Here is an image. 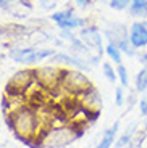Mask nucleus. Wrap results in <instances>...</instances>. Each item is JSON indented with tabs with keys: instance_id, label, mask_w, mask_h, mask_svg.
I'll return each mask as SVG.
<instances>
[{
	"instance_id": "obj_17",
	"label": "nucleus",
	"mask_w": 147,
	"mask_h": 148,
	"mask_svg": "<svg viewBox=\"0 0 147 148\" xmlns=\"http://www.w3.org/2000/svg\"><path fill=\"white\" fill-rule=\"evenodd\" d=\"M118 48L121 50V53H125L126 56H131V58L137 55V48L132 47V44H131L129 39H125V40L120 42V44H118Z\"/></svg>"
},
{
	"instance_id": "obj_18",
	"label": "nucleus",
	"mask_w": 147,
	"mask_h": 148,
	"mask_svg": "<svg viewBox=\"0 0 147 148\" xmlns=\"http://www.w3.org/2000/svg\"><path fill=\"white\" fill-rule=\"evenodd\" d=\"M116 74H118V79L121 82L123 87H128L129 85V76H128V69L125 68V64H118L116 66Z\"/></svg>"
},
{
	"instance_id": "obj_4",
	"label": "nucleus",
	"mask_w": 147,
	"mask_h": 148,
	"mask_svg": "<svg viewBox=\"0 0 147 148\" xmlns=\"http://www.w3.org/2000/svg\"><path fill=\"white\" fill-rule=\"evenodd\" d=\"M34 81H36V69H31V68L19 69L8 81L5 93L10 97H23L26 93V90L33 85Z\"/></svg>"
},
{
	"instance_id": "obj_27",
	"label": "nucleus",
	"mask_w": 147,
	"mask_h": 148,
	"mask_svg": "<svg viewBox=\"0 0 147 148\" xmlns=\"http://www.w3.org/2000/svg\"><path fill=\"white\" fill-rule=\"evenodd\" d=\"M89 3H91V0H76V5H79V7H86Z\"/></svg>"
},
{
	"instance_id": "obj_3",
	"label": "nucleus",
	"mask_w": 147,
	"mask_h": 148,
	"mask_svg": "<svg viewBox=\"0 0 147 148\" xmlns=\"http://www.w3.org/2000/svg\"><path fill=\"white\" fill-rule=\"evenodd\" d=\"M10 58L19 64H36L44 61L45 58L55 55V50L50 48H36V47H24V48H13L10 50Z\"/></svg>"
},
{
	"instance_id": "obj_29",
	"label": "nucleus",
	"mask_w": 147,
	"mask_h": 148,
	"mask_svg": "<svg viewBox=\"0 0 147 148\" xmlns=\"http://www.w3.org/2000/svg\"><path fill=\"white\" fill-rule=\"evenodd\" d=\"M142 21H144V23H146V26H147V19H142Z\"/></svg>"
},
{
	"instance_id": "obj_11",
	"label": "nucleus",
	"mask_w": 147,
	"mask_h": 148,
	"mask_svg": "<svg viewBox=\"0 0 147 148\" xmlns=\"http://www.w3.org/2000/svg\"><path fill=\"white\" fill-rule=\"evenodd\" d=\"M129 15L134 18L147 19V0H137V2H131L129 5Z\"/></svg>"
},
{
	"instance_id": "obj_20",
	"label": "nucleus",
	"mask_w": 147,
	"mask_h": 148,
	"mask_svg": "<svg viewBox=\"0 0 147 148\" xmlns=\"http://www.w3.org/2000/svg\"><path fill=\"white\" fill-rule=\"evenodd\" d=\"M132 0H110V7L113 8V10H126V8H129V5H131Z\"/></svg>"
},
{
	"instance_id": "obj_26",
	"label": "nucleus",
	"mask_w": 147,
	"mask_h": 148,
	"mask_svg": "<svg viewBox=\"0 0 147 148\" xmlns=\"http://www.w3.org/2000/svg\"><path fill=\"white\" fill-rule=\"evenodd\" d=\"M128 101H129V105H128V110H131V108H132V105L136 103V93H134V92H132L131 95L128 97Z\"/></svg>"
},
{
	"instance_id": "obj_16",
	"label": "nucleus",
	"mask_w": 147,
	"mask_h": 148,
	"mask_svg": "<svg viewBox=\"0 0 147 148\" xmlns=\"http://www.w3.org/2000/svg\"><path fill=\"white\" fill-rule=\"evenodd\" d=\"M105 53L110 56L112 61H115L116 64H121V50L118 48V45L108 42V45L105 47Z\"/></svg>"
},
{
	"instance_id": "obj_2",
	"label": "nucleus",
	"mask_w": 147,
	"mask_h": 148,
	"mask_svg": "<svg viewBox=\"0 0 147 148\" xmlns=\"http://www.w3.org/2000/svg\"><path fill=\"white\" fill-rule=\"evenodd\" d=\"M65 92H68L70 95L78 97L79 93H83L84 90H87L89 87H92L91 79L86 76L83 71L79 69H63V77H62V84Z\"/></svg>"
},
{
	"instance_id": "obj_31",
	"label": "nucleus",
	"mask_w": 147,
	"mask_h": 148,
	"mask_svg": "<svg viewBox=\"0 0 147 148\" xmlns=\"http://www.w3.org/2000/svg\"><path fill=\"white\" fill-rule=\"evenodd\" d=\"M0 58H2V56H0Z\"/></svg>"
},
{
	"instance_id": "obj_14",
	"label": "nucleus",
	"mask_w": 147,
	"mask_h": 148,
	"mask_svg": "<svg viewBox=\"0 0 147 148\" xmlns=\"http://www.w3.org/2000/svg\"><path fill=\"white\" fill-rule=\"evenodd\" d=\"M134 85H136V92L137 93H146L147 92V66H144L142 69L137 73Z\"/></svg>"
},
{
	"instance_id": "obj_10",
	"label": "nucleus",
	"mask_w": 147,
	"mask_h": 148,
	"mask_svg": "<svg viewBox=\"0 0 147 148\" xmlns=\"http://www.w3.org/2000/svg\"><path fill=\"white\" fill-rule=\"evenodd\" d=\"M103 34H105L107 40L110 42V44H115V45H118L121 40H125V39H129L128 27L123 23H110L103 29Z\"/></svg>"
},
{
	"instance_id": "obj_12",
	"label": "nucleus",
	"mask_w": 147,
	"mask_h": 148,
	"mask_svg": "<svg viewBox=\"0 0 147 148\" xmlns=\"http://www.w3.org/2000/svg\"><path fill=\"white\" fill-rule=\"evenodd\" d=\"M118 127H120V122L116 121L110 129H107L105 132H103L102 142H100L96 148H110L112 145H113V142H115V135H116V132H118Z\"/></svg>"
},
{
	"instance_id": "obj_21",
	"label": "nucleus",
	"mask_w": 147,
	"mask_h": 148,
	"mask_svg": "<svg viewBox=\"0 0 147 148\" xmlns=\"http://www.w3.org/2000/svg\"><path fill=\"white\" fill-rule=\"evenodd\" d=\"M123 103H125V87L120 85V87L115 89V105L116 106H123Z\"/></svg>"
},
{
	"instance_id": "obj_5",
	"label": "nucleus",
	"mask_w": 147,
	"mask_h": 148,
	"mask_svg": "<svg viewBox=\"0 0 147 148\" xmlns=\"http://www.w3.org/2000/svg\"><path fill=\"white\" fill-rule=\"evenodd\" d=\"M63 66L58 64H45V66H39L36 69V81L47 90H52L58 87L62 84L63 77Z\"/></svg>"
},
{
	"instance_id": "obj_8",
	"label": "nucleus",
	"mask_w": 147,
	"mask_h": 148,
	"mask_svg": "<svg viewBox=\"0 0 147 148\" xmlns=\"http://www.w3.org/2000/svg\"><path fill=\"white\" fill-rule=\"evenodd\" d=\"M78 100L83 105V108L89 111H100L102 110V97H100L99 90L96 87H89L87 90H84L83 93L78 95Z\"/></svg>"
},
{
	"instance_id": "obj_19",
	"label": "nucleus",
	"mask_w": 147,
	"mask_h": 148,
	"mask_svg": "<svg viewBox=\"0 0 147 148\" xmlns=\"http://www.w3.org/2000/svg\"><path fill=\"white\" fill-rule=\"evenodd\" d=\"M102 71H103V76H105L107 79L110 82H115L118 79V74L115 73V69H113V66H112L110 63H102Z\"/></svg>"
},
{
	"instance_id": "obj_30",
	"label": "nucleus",
	"mask_w": 147,
	"mask_h": 148,
	"mask_svg": "<svg viewBox=\"0 0 147 148\" xmlns=\"http://www.w3.org/2000/svg\"><path fill=\"white\" fill-rule=\"evenodd\" d=\"M132 2H137V0H132Z\"/></svg>"
},
{
	"instance_id": "obj_24",
	"label": "nucleus",
	"mask_w": 147,
	"mask_h": 148,
	"mask_svg": "<svg viewBox=\"0 0 147 148\" xmlns=\"http://www.w3.org/2000/svg\"><path fill=\"white\" fill-rule=\"evenodd\" d=\"M139 108H141V114H142V116H147V93H146V97H144V98H141Z\"/></svg>"
},
{
	"instance_id": "obj_9",
	"label": "nucleus",
	"mask_w": 147,
	"mask_h": 148,
	"mask_svg": "<svg viewBox=\"0 0 147 148\" xmlns=\"http://www.w3.org/2000/svg\"><path fill=\"white\" fill-rule=\"evenodd\" d=\"M129 40H131L132 47H136V48L147 47V26L144 21H136L131 24Z\"/></svg>"
},
{
	"instance_id": "obj_15",
	"label": "nucleus",
	"mask_w": 147,
	"mask_h": 148,
	"mask_svg": "<svg viewBox=\"0 0 147 148\" xmlns=\"http://www.w3.org/2000/svg\"><path fill=\"white\" fill-rule=\"evenodd\" d=\"M134 134H136V122H132L131 126H129V129L118 138V142L115 143V148H123V147H126V145H129L132 142V135H134Z\"/></svg>"
},
{
	"instance_id": "obj_13",
	"label": "nucleus",
	"mask_w": 147,
	"mask_h": 148,
	"mask_svg": "<svg viewBox=\"0 0 147 148\" xmlns=\"http://www.w3.org/2000/svg\"><path fill=\"white\" fill-rule=\"evenodd\" d=\"M57 24H58L60 29H68V31H71V29H78V27L86 26V19H84V18H78V16H70V18L58 21Z\"/></svg>"
},
{
	"instance_id": "obj_1",
	"label": "nucleus",
	"mask_w": 147,
	"mask_h": 148,
	"mask_svg": "<svg viewBox=\"0 0 147 148\" xmlns=\"http://www.w3.org/2000/svg\"><path fill=\"white\" fill-rule=\"evenodd\" d=\"M7 126L15 132L16 138L21 142L36 140L39 132L42 130L41 118L36 110H33L28 103L18 106L13 113L7 114Z\"/></svg>"
},
{
	"instance_id": "obj_7",
	"label": "nucleus",
	"mask_w": 147,
	"mask_h": 148,
	"mask_svg": "<svg viewBox=\"0 0 147 148\" xmlns=\"http://www.w3.org/2000/svg\"><path fill=\"white\" fill-rule=\"evenodd\" d=\"M50 64H58V66H63V68L71 66L79 71L89 69V64L86 60L74 56V55H68V53H63V52H55V55L50 56Z\"/></svg>"
},
{
	"instance_id": "obj_25",
	"label": "nucleus",
	"mask_w": 147,
	"mask_h": 148,
	"mask_svg": "<svg viewBox=\"0 0 147 148\" xmlns=\"http://www.w3.org/2000/svg\"><path fill=\"white\" fill-rule=\"evenodd\" d=\"M137 56H139V61H141V64H144V66H147V52H141Z\"/></svg>"
},
{
	"instance_id": "obj_22",
	"label": "nucleus",
	"mask_w": 147,
	"mask_h": 148,
	"mask_svg": "<svg viewBox=\"0 0 147 148\" xmlns=\"http://www.w3.org/2000/svg\"><path fill=\"white\" fill-rule=\"evenodd\" d=\"M70 16H74L73 15V10H62V11L53 13V15H52V19H53L55 23H58V21H62V19L70 18Z\"/></svg>"
},
{
	"instance_id": "obj_23",
	"label": "nucleus",
	"mask_w": 147,
	"mask_h": 148,
	"mask_svg": "<svg viewBox=\"0 0 147 148\" xmlns=\"http://www.w3.org/2000/svg\"><path fill=\"white\" fill-rule=\"evenodd\" d=\"M16 2H18V0H0V8H2V10H10Z\"/></svg>"
},
{
	"instance_id": "obj_6",
	"label": "nucleus",
	"mask_w": 147,
	"mask_h": 148,
	"mask_svg": "<svg viewBox=\"0 0 147 148\" xmlns=\"http://www.w3.org/2000/svg\"><path fill=\"white\" fill-rule=\"evenodd\" d=\"M79 39L83 40V44L91 50V52H96L97 55H102L105 52L103 48V39L100 31L96 26H86L81 27V32H79Z\"/></svg>"
},
{
	"instance_id": "obj_28",
	"label": "nucleus",
	"mask_w": 147,
	"mask_h": 148,
	"mask_svg": "<svg viewBox=\"0 0 147 148\" xmlns=\"http://www.w3.org/2000/svg\"><path fill=\"white\" fill-rule=\"evenodd\" d=\"M39 2H41V5H42L44 8H47V7H49V0H39Z\"/></svg>"
}]
</instances>
